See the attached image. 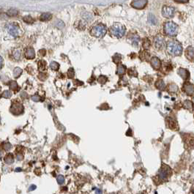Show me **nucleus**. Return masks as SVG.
I'll list each match as a JSON object with an SVG mask.
<instances>
[{
  "instance_id": "nucleus-33",
  "label": "nucleus",
  "mask_w": 194,
  "mask_h": 194,
  "mask_svg": "<svg viewBox=\"0 0 194 194\" xmlns=\"http://www.w3.org/2000/svg\"><path fill=\"white\" fill-rule=\"evenodd\" d=\"M2 147H3L5 151H8V150H10L12 148V145H11L10 143L4 142L3 144H2Z\"/></svg>"
},
{
  "instance_id": "nucleus-36",
  "label": "nucleus",
  "mask_w": 194,
  "mask_h": 194,
  "mask_svg": "<svg viewBox=\"0 0 194 194\" xmlns=\"http://www.w3.org/2000/svg\"><path fill=\"white\" fill-rule=\"evenodd\" d=\"M59 64L57 63V62H53L51 63V67L52 70H57L58 69H59Z\"/></svg>"
},
{
  "instance_id": "nucleus-6",
  "label": "nucleus",
  "mask_w": 194,
  "mask_h": 194,
  "mask_svg": "<svg viewBox=\"0 0 194 194\" xmlns=\"http://www.w3.org/2000/svg\"><path fill=\"white\" fill-rule=\"evenodd\" d=\"M7 30H8V33L11 35V36L14 37V38H17L21 35V29H20L19 26L18 24L15 23H9L6 26Z\"/></svg>"
},
{
  "instance_id": "nucleus-22",
  "label": "nucleus",
  "mask_w": 194,
  "mask_h": 194,
  "mask_svg": "<svg viewBox=\"0 0 194 194\" xmlns=\"http://www.w3.org/2000/svg\"><path fill=\"white\" fill-rule=\"evenodd\" d=\"M126 71V67L123 65H121V64H119L118 67H117V73L119 75V76H124V73H125Z\"/></svg>"
},
{
  "instance_id": "nucleus-23",
  "label": "nucleus",
  "mask_w": 194,
  "mask_h": 194,
  "mask_svg": "<svg viewBox=\"0 0 194 194\" xmlns=\"http://www.w3.org/2000/svg\"><path fill=\"white\" fill-rule=\"evenodd\" d=\"M151 45H152V43H151V41L149 40V39H148V38H144V39L143 40L142 47L144 48V49L148 50V49H149V48L151 47Z\"/></svg>"
},
{
  "instance_id": "nucleus-12",
  "label": "nucleus",
  "mask_w": 194,
  "mask_h": 194,
  "mask_svg": "<svg viewBox=\"0 0 194 194\" xmlns=\"http://www.w3.org/2000/svg\"><path fill=\"white\" fill-rule=\"evenodd\" d=\"M148 1L147 0H134L131 2V6L135 9L141 10L146 7Z\"/></svg>"
},
{
  "instance_id": "nucleus-14",
  "label": "nucleus",
  "mask_w": 194,
  "mask_h": 194,
  "mask_svg": "<svg viewBox=\"0 0 194 194\" xmlns=\"http://www.w3.org/2000/svg\"><path fill=\"white\" fill-rule=\"evenodd\" d=\"M150 63H151L152 67H153L155 70H160V68H161V62L158 57H156V56H154V57L151 58V59H150Z\"/></svg>"
},
{
  "instance_id": "nucleus-28",
  "label": "nucleus",
  "mask_w": 194,
  "mask_h": 194,
  "mask_svg": "<svg viewBox=\"0 0 194 194\" xmlns=\"http://www.w3.org/2000/svg\"><path fill=\"white\" fill-rule=\"evenodd\" d=\"M148 21L150 24H157L158 23V20L157 18H155V16L154 15H152V13H149L148 17Z\"/></svg>"
},
{
  "instance_id": "nucleus-32",
  "label": "nucleus",
  "mask_w": 194,
  "mask_h": 194,
  "mask_svg": "<svg viewBox=\"0 0 194 194\" xmlns=\"http://www.w3.org/2000/svg\"><path fill=\"white\" fill-rule=\"evenodd\" d=\"M127 73H128V75L130 76H135V77H137V75H138L136 70H134V69H133V68L129 69Z\"/></svg>"
},
{
  "instance_id": "nucleus-26",
  "label": "nucleus",
  "mask_w": 194,
  "mask_h": 194,
  "mask_svg": "<svg viewBox=\"0 0 194 194\" xmlns=\"http://www.w3.org/2000/svg\"><path fill=\"white\" fill-rule=\"evenodd\" d=\"M140 59L142 61H149V53L147 51H141L140 53Z\"/></svg>"
},
{
  "instance_id": "nucleus-45",
  "label": "nucleus",
  "mask_w": 194,
  "mask_h": 194,
  "mask_svg": "<svg viewBox=\"0 0 194 194\" xmlns=\"http://www.w3.org/2000/svg\"><path fill=\"white\" fill-rule=\"evenodd\" d=\"M109 194H117L116 193H109Z\"/></svg>"
},
{
  "instance_id": "nucleus-11",
  "label": "nucleus",
  "mask_w": 194,
  "mask_h": 194,
  "mask_svg": "<svg viewBox=\"0 0 194 194\" xmlns=\"http://www.w3.org/2000/svg\"><path fill=\"white\" fill-rule=\"evenodd\" d=\"M182 91L188 96H192L194 94V85L189 81H185L182 86Z\"/></svg>"
},
{
  "instance_id": "nucleus-7",
  "label": "nucleus",
  "mask_w": 194,
  "mask_h": 194,
  "mask_svg": "<svg viewBox=\"0 0 194 194\" xmlns=\"http://www.w3.org/2000/svg\"><path fill=\"white\" fill-rule=\"evenodd\" d=\"M165 125L168 129L173 131H177L179 130V124L176 119L171 117H167L165 118Z\"/></svg>"
},
{
  "instance_id": "nucleus-24",
  "label": "nucleus",
  "mask_w": 194,
  "mask_h": 194,
  "mask_svg": "<svg viewBox=\"0 0 194 194\" xmlns=\"http://www.w3.org/2000/svg\"><path fill=\"white\" fill-rule=\"evenodd\" d=\"M4 161L7 164H11L14 162V158L13 155L11 153H8V155H5V158H4Z\"/></svg>"
},
{
  "instance_id": "nucleus-9",
  "label": "nucleus",
  "mask_w": 194,
  "mask_h": 194,
  "mask_svg": "<svg viewBox=\"0 0 194 194\" xmlns=\"http://www.w3.org/2000/svg\"><path fill=\"white\" fill-rule=\"evenodd\" d=\"M154 46L155 49L158 50H162L165 46V41L164 38L161 35H158L154 38Z\"/></svg>"
},
{
  "instance_id": "nucleus-10",
  "label": "nucleus",
  "mask_w": 194,
  "mask_h": 194,
  "mask_svg": "<svg viewBox=\"0 0 194 194\" xmlns=\"http://www.w3.org/2000/svg\"><path fill=\"white\" fill-rule=\"evenodd\" d=\"M175 9L173 7L163 6L162 9V15L165 18H172L175 15Z\"/></svg>"
},
{
  "instance_id": "nucleus-2",
  "label": "nucleus",
  "mask_w": 194,
  "mask_h": 194,
  "mask_svg": "<svg viewBox=\"0 0 194 194\" xmlns=\"http://www.w3.org/2000/svg\"><path fill=\"white\" fill-rule=\"evenodd\" d=\"M166 50L171 56H179L182 52V45L177 40H168L166 44Z\"/></svg>"
},
{
  "instance_id": "nucleus-3",
  "label": "nucleus",
  "mask_w": 194,
  "mask_h": 194,
  "mask_svg": "<svg viewBox=\"0 0 194 194\" xmlns=\"http://www.w3.org/2000/svg\"><path fill=\"white\" fill-rule=\"evenodd\" d=\"M126 32L125 26L120 23H115L110 27V35L116 38H121L124 36Z\"/></svg>"
},
{
  "instance_id": "nucleus-29",
  "label": "nucleus",
  "mask_w": 194,
  "mask_h": 194,
  "mask_svg": "<svg viewBox=\"0 0 194 194\" xmlns=\"http://www.w3.org/2000/svg\"><path fill=\"white\" fill-rule=\"evenodd\" d=\"M121 59H122V56L121 55L119 54H116L113 56V62H114L115 64H117V65L120 63Z\"/></svg>"
},
{
  "instance_id": "nucleus-42",
  "label": "nucleus",
  "mask_w": 194,
  "mask_h": 194,
  "mask_svg": "<svg viewBox=\"0 0 194 194\" xmlns=\"http://www.w3.org/2000/svg\"><path fill=\"white\" fill-rule=\"evenodd\" d=\"M95 193L96 194H102V191L100 189H97L95 191Z\"/></svg>"
},
{
  "instance_id": "nucleus-38",
  "label": "nucleus",
  "mask_w": 194,
  "mask_h": 194,
  "mask_svg": "<svg viewBox=\"0 0 194 194\" xmlns=\"http://www.w3.org/2000/svg\"><path fill=\"white\" fill-rule=\"evenodd\" d=\"M10 88L12 89V90H16L17 89H18V84H17V83H15V82H14V81L11 82Z\"/></svg>"
},
{
  "instance_id": "nucleus-25",
  "label": "nucleus",
  "mask_w": 194,
  "mask_h": 194,
  "mask_svg": "<svg viewBox=\"0 0 194 194\" xmlns=\"http://www.w3.org/2000/svg\"><path fill=\"white\" fill-rule=\"evenodd\" d=\"M52 18V15L51 13H42V15H40V20L42 21H48L49 20L51 19Z\"/></svg>"
},
{
  "instance_id": "nucleus-30",
  "label": "nucleus",
  "mask_w": 194,
  "mask_h": 194,
  "mask_svg": "<svg viewBox=\"0 0 194 194\" xmlns=\"http://www.w3.org/2000/svg\"><path fill=\"white\" fill-rule=\"evenodd\" d=\"M23 20H24V21H25V22H26V23H27V24H32V23H33L34 21H35V20H34V18H32V16H30V15H27V16H25L24 18H23Z\"/></svg>"
},
{
  "instance_id": "nucleus-44",
  "label": "nucleus",
  "mask_w": 194,
  "mask_h": 194,
  "mask_svg": "<svg viewBox=\"0 0 194 194\" xmlns=\"http://www.w3.org/2000/svg\"><path fill=\"white\" fill-rule=\"evenodd\" d=\"M192 102H193V105H194V97H193V98H192Z\"/></svg>"
},
{
  "instance_id": "nucleus-37",
  "label": "nucleus",
  "mask_w": 194,
  "mask_h": 194,
  "mask_svg": "<svg viewBox=\"0 0 194 194\" xmlns=\"http://www.w3.org/2000/svg\"><path fill=\"white\" fill-rule=\"evenodd\" d=\"M56 180H57V182L59 184V185H62V184L64 183L65 182V178L62 175H59L56 178Z\"/></svg>"
},
{
  "instance_id": "nucleus-31",
  "label": "nucleus",
  "mask_w": 194,
  "mask_h": 194,
  "mask_svg": "<svg viewBox=\"0 0 194 194\" xmlns=\"http://www.w3.org/2000/svg\"><path fill=\"white\" fill-rule=\"evenodd\" d=\"M18 14V10H8V15H9V16H16Z\"/></svg>"
},
{
  "instance_id": "nucleus-40",
  "label": "nucleus",
  "mask_w": 194,
  "mask_h": 194,
  "mask_svg": "<svg viewBox=\"0 0 194 194\" xmlns=\"http://www.w3.org/2000/svg\"><path fill=\"white\" fill-rule=\"evenodd\" d=\"M175 1L179 3H187L189 0H175Z\"/></svg>"
},
{
  "instance_id": "nucleus-15",
  "label": "nucleus",
  "mask_w": 194,
  "mask_h": 194,
  "mask_svg": "<svg viewBox=\"0 0 194 194\" xmlns=\"http://www.w3.org/2000/svg\"><path fill=\"white\" fill-rule=\"evenodd\" d=\"M177 73L179 76H180V77L182 78L183 80L187 81L190 79V73L186 69L179 68V70H178Z\"/></svg>"
},
{
  "instance_id": "nucleus-20",
  "label": "nucleus",
  "mask_w": 194,
  "mask_h": 194,
  "mask_svg": "<svg viewBox=\"0 0 194 194\" xmlns=\"http://www.w3.org/2000/svg\"><path fill=\"white\" fill-rule=\"evenodd\" d=\"M167 91L169 93H177L178 92V86L175 83H170L167 86Z\"/></svg>"
},
{
  "instance_id": "nucleus-35",
  "label": "nucleus",
  "mask_w": 194,
  "mask_h": 194,
  "mask_svg": "<svg viewBox=\"0 0 194 194\" xmlns=\"http://www.w3.org/2000/svg\"><path fill=\"white\" fill-rule=\"evenodd\" d=\"M39 68L41 70H45L46 68V64L44 61H40L39 62Z\"/></svg>"
},
{
  "instance_id": "nucleus-34",
  "label": "nucleus",
  "mask_w": 194,
  "mask_h": 194,
  "mask_svg": "<svg viewBox=\"0 0 194 194\" xmlns=\"http://www.w3.org/2000/svg\"><path fill=\"white\" fill-rule=\"evenodd\" d=\"M108 81V79L104 76H101L98 78V82L101 84H104L106 81Z\"/></svg>"
},
{
  "instance_id": "nucleus-17",
  "label": "nucleus",
  "mask_w": 194,
  "mask_h": 194,
  "mask_svg": "<svg viewBox=\"0 0 194 194\" xmlns=\"http://www.w3.org/2000/svg\"><path fill=\"white\" fill-rule=\"evenodd\" d=\"M131 35V34H130ZM129 39H130V41H131V44L133 45L135 47H137L138 46V42H139L140 38L139 36H138L137 34H134V35H129Z\"/></svg>"
},
{
  "instance_id": "nucleus-8",
  "label": "nucleus",
  "mask_w": 194,
  "mask_h": 194,
  "mask_svg": "<svg viewBox=\"0 0 194 194\" xmlns=\"http://www.w3.org/2000/svg\"><path fill=\"white\" fill-rule=\"evenodd\" d=\"M10 111L15 115H19L24 111L23 106L18 102H14L10 108Z\"/></svg>"
},
{
  "instance_id": "nucleus-16",
  "label": "nucleus",
  "mask_w": 194,
  "mask_h": 194,
  "mask_svg": "<svg viewBox=\"0 0 194 194\" xmlns=\"http://www.w3.org/2000/svg\"><path fill=\"white\" fill-rule=\"evenodd\" d=\"M184 144L185 148L191 147L194 144V138L192 136H189V134H187L186 137H184Z\"/></svg>"
},
{
  "instance_id": "nucleus-13",
  "label": "nucleus",
  "mask_w": 194,
  "mask_h": 194,
  "mask_svg": "<svg viewBox=\"0 0 194 194\" xmlns=\"http://www.w3.org/2000/svg\"><path fill=\"white\" fill-rule=\"evenodd\" d=\"M185 55L188 60L194 62V47L189 46L187 48L185 52Z\"/></svg>"
},
{
  "instance_id": "nucleus-18",
  "label": "nucleus",
  "mask_w": 194,
  "mask_h": 194,
  "mask_svg": "<svg viewBox=\"0 0 194 194\" xmlns=\"http://www.w3.org/2000/svg\"><path fill=\"white\" fill-rule=\"evenodd\" d=\"M24 56L26 59H34L35 56V53L34 49H32V48H27V49L25 50Z\"/></svg>"
},
{
  "instance_id": "nucleus-19",
  "label": "nucleus",
  "mask_w": 194,
  "mask_h": 194,
  "mask_svg": "<svg viewBox=\"0 0 194 194\" xmlns=\"http://www.w3.org/2000/svg\"><path fill=\"white\" fill-rule=\"evenodd\" d=\"M182 106H183V108H185V109L188 110V111H190L191 112H192V111H193L194 105L191 100H185V101L183 102V104H182Z\"/></svg>"
},
{
  "instance_id": "nucleus-46",
  "label": "nucleus",
  "mask_w": 194,
  "mask_h": 194,
  "mask_svg": "<svg viewBox=\"0 0 194 194\" xmlns=\"http://www.w3.org/2000/svg\"><path fill=\"white\" fill-rule=\"evenodd\" d=\"M193 117H194V116H193Z\"/></svg>"
},
{
  "instance_id": "nucleus-41",
  "label": "nucleus",
  "mask_w": 194,
  "mask_h": 194,
  "mask_svg": "<svg viewBox=\"0 0 194 194\" xmlns=\"http://www.w3.org/2000/svg\"><path fill=\"white\" fill-rule=\"evenodd\" d=\"M2 65H3V59H2V58L0 56V69L2 68Z\"/></svg>"
},
{
  "instance_id": "nucleus-5",
  "label": "nucleus",
  "mask_w": 194,
  "mask_h": 194,
  "mask_svg": "<svg viewBox=\"0 0 194 194\" xmlns=\"http://www.w3.org/2000/svg\"><path fill=\"white\" fill-rule=\"evenodd\" d=\"M164 32L166 35L171 37H175L177 35L178 26L172 21L165 22L163 26Z\"/></svg>"
},
{
  "instance_id": "nucleus-4",
  "label": "nucleus",
  "mask_w": 194,
  "mask_h": 194,
  "mask_svg": "<svg viewBox=\"0 0 194 194\" xmlns=\"http://www.w3.org/2000/svg\"><path fill=\"white\" fill-rule=\"evenodd\" d=\"M107 32V28L106 25L101 23H97L93 25L90 30V33L92 36L97 38H101L105 36Z\"/></svg>"
},
{
  "instance_id": "nucleus-21",
  "label": "nucleus",
  "mask_w": 194,
  "mask_h": 194,
  "mask_svg": "<svg viewBox=\"0 0 194 194\" xmlns=\"http://www.w3.org/2000/svg\"><path fill=\"white\" fill-rule=\"evenodd\" d=\"M155 86L158 90H164L165 89V82L163 81V79H158V80L156 81L155 83Z\"/></svg>"
},
{
  "instance_id": "nucleus-27",
  "label": "nucleus",
  "mask_w": 194,
  "mask_h": 194,
  "mask_svg": "<svg viewBox=\"0 0 194 194\" xmlns=\"http://www.w3.org/2000/svg\"><path fill=\"white\" fill-rule=\"evenodd\" d=\"M12 56L15 60H19L21 59V53L18 49H15L12 53Z\"/></svg>"
},
{
  "instance_id": "nucleus-43",
  "label": "nucleus",
  "mask_w": 194,
  "mask_h": 194,
  "mask_svg": "<svg viewBox=\"0 0 194 194\" xmlns=\"http://www.w3.org/2000/svg\"><path fill=\"white\" fill-rule=\"evenodd\" d=\"M36 188V187H35V185H32V186L31 187V188H29V189H30V191H32V190H34V189H32V188Z\"/></svg>"
},
{
  "instance_id": "nucleus-1",
  "label": "nucleus",
  "mask_w": 194,
  "mask_h": 194,
  "mask_svg": "<svg viewBox=\"0 0 194 194\" xmlns=\"http://www.w3.org/2000/svg\"><path fill=\"white\" fill-rule=\"evenodd\" d=\"M172 174L173 172L171 167L163 163L158 171V175L155 177V181H158V183L160 184L166 182L172 176Z\"/></svg>"
},
{
  "instance_id": "nucleus-39",
  "label": "nucleus",
  "mask_w": 194,
  "mask_h": 194,
  "mask_svg": "<svg viewBox=\"0 0 194 194\" xmlns=\"http://www.w3.org/2000/svg\"><path fill=\"white\" fill-rule=\"evenodd\" d=\"M11 96V93L9 91H6L4 92L3 94V97H6V98H8V97H10Z\"/></svg>"
}]
</instances>
